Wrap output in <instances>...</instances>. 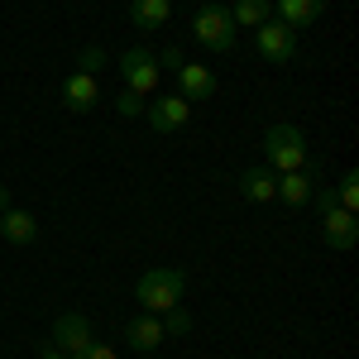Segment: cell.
Instances as JSON below:
<instances>
[{
    "mask_svg": "<svg viewBox=\"0 0 359 359\" xmlns=\"http://www.w3.org/2000/svg\"><path fill=\"white\" fill-rule=\"evenodd\" d=\"M158 62H163V67H172V72H177V67H182V62H187V57H182V48H177V43H172V48H163V53H158Z\"/></svg>",
    "mask_w": 359,
    "mask_h": 359,
    "instance_id": "cell-22",
    "label": "cell"
},
{
    "mask_svg": "<svg viewBox=\"0 0 359 359\" xmlns=\"http://www.w3.org/2000/svg\"><path fill=\"white\" fill-rule=\"evenodd\" d=\"M91 67H106V53L101 48H82V72H91Z\"/></svg>",
    "mask_w": 359,
    "mask_h": 359,
    "instance_id": "cell-23",
    "label": "cell"
},
{
    "mask_svg": "<svg viewBox=\"0 0 359 359\" xmlns=\"http://www.w3.org/2000/svg\"><path fill=\"white\" fill-rule=\"evenodd\" d=\"M120 77H125V91L154 96V86H158V77H163L158 53H149V48H125V53H120Z\"/></svg>",
    "mask_w": 359,
    "mask_h": 359,
    "instance_id": "cell-4",
    "label": "cell"
},
{
    "mask_svg": "<svg viewBox=\"0 0 359 359\" xmlns=\"http://www.w3.org/2000/svg\"><path fill=\"white\" fill-rule=\"evenodd\" d=\"M10 211V187H0V216Z\"/></svg>",
    "mask_w": 359,
    "mask_h": 359,
    "instance_id": "cell-25",
    "label": "cell"
},
{
    "mask_svg": "<svg viewBox=\"0 0 359 359\" xmlns=\"http://www.w3.org/2000/svg\"><path fill=\"white\" fill-rule=\"evenodd\" d=\"M240 196H245V201H254V206L278 201V172H273L269 163L245 168V172H240Z\"/></svg>",
    "mask_w": 359,
    "mask_h": 359,
    "instance_id": "cell-13",
    "label": "cell"
},
{
    "mask_svg": "<svg viewBox=\"0 0 359 359\" xmlns=\"http://www.w3.org/2000/svg\"><path fill=\"white\" fill-rule=\"evenodd\" d=\"M115 111L125 115V120H135V115L144 111V96H135V91H120V96H115Z\"/></svg>",
    "mask_w": 359,
    "mask_h": 359,
    "instance_id": "cell-20",
    "label": "cell"
},
{
    "mask_svg": "<svg viewBox=\"0 0 359 359\" xmlns=\"http://www.w3.org/2000/svg\"><path fill=\"white\" fill-rule=\"evenodd\" d=\"M177 96H182L187 106L211 101V96H216V72H211L206 62H182V67H177Z\"/></svg>",
    "mask_w": 359,
    "mask_h": 359,
    "instance_id": "cell-7",
    "label": "cell"
},
{
    "mask_svg": "<svg viewBox=\"0 0 359 359\" xmlns=\"http://www.w3.org/2000/svg\"><path fill=\"white\" fill-rule=\"evenodd\" d=\"M144 120H149L154 135H177V130L192 120V106H187L182 96H158V101L144 106Z\"/></svg>",
    "mask_w": 359,
    "mask_h": 359,
    "instance_id": "cell-6",
    "label": "cell"
},
{
    "mask_svg": "<svg viewBox=\"0 0 359 359\" xmlns=\"http://www.w3.org/2000/svg\"><path fill=\"white\" fill-rule=\"evenodd\" d=\"M125 340H130L135 350H158V345H163V316H154V311H139L135 321L125 326Z\"/></svg>",
    "mask_w": 359,
    "mask_h": 359,
    "instance_id": "cell-14",
    "label": "cell"
},
{
    "mask_svg": "<svg viewBox=\"0 0 359 359\" xmlns=\"http://www.w3.org/2000/svg\"><path fill=\"white\" fill-rule=\"evenodd\" d=\"M130 20L139 29H163L172 20V0H130Z\"/></svg>",
    "mask_w": 359,
    "mask_h": 359,
    "instance_id": "cell-16",
    "label": "cell"
},
{
    "mask_svg": "<svg viewBox=\"0 0 359 359\" xmlns=\"http://www.w3.org/2000/svg\"><path fill=\"white\" fill-rule=\"evenodd\" d=\"M187 331H192V311H182V302L163 311V335H187Z\"/></svg>",
    "mask_w": 359,
    "mask_h": 359,
    "instance_id": "cell-19",
    "label": "cell"
},
{
    "mask_svg": "<svg viewBox=\"0 0 359 359\" xmlns=\"http://www.w3.org/2000/svg\"><path fill=\"white\" fill-rule=\"evenodd\" d=\"M321 240L331 249H355L359 245V221L355 211H345V206H331V211H321Z\"/></svg>",
    "mask_w": 359,
    "mask_h": 359,
    "instance_id": "cell-9",
    "label": "cell"
},
{
    "mask_svg": "<svg viewBox=\"0 0 359 359\" xmlns=\"http://www.w3.org/2000/svg\"><path fill=\"white\" fill-rule=\"evenodd\" d=\"M182 292H187L182 269H149V273L139 278V287H135L139 306H144V311H154V316L172 311V306L182 302Z\"/></svg>",
    "mask_w": 359,
    "mask_h": 359,
    "instance_id": "cell-1",
    "label": "cell"
},
{
    "mask_svg": "<svg viewBox=\"0 0 359 359\" xmlns=\"http://www.w3.org/2000/svg\"><path fill=\"white\" fill-rule=\"evenodd\" d=\"M192 39L201 48H211V53H230L235 39H240V29H235V20H230L225 5L206 0V5H196V15H192Z\"/></svg>",
    "mask_w": 359,
    "mask_h": 359,
    "instance_id": "cell-2",
    "label": "cell"
},
{
    "mask_svg": "<svg viewBox=\"0 0 359 359\" xmlns=\"http://www.w3.org/2000/svg\"><path fill=\"white\" fill-rule=\"evenodd\" d=\"M316 182H321V163H316V158H306V168H297V172H278V201L306 206Z\"/></svg>",
    "mask_w": 359,
    "mask_h": 359,
    "instance_id": "cell-8",
    "label": "cell"
},
{
    "mask_svg": "<svg viewBox=\"0 0 359 359\" xmlns=\"http://www.w3.org/2000/svg\"><path fill=\"white\" fill-rule=\"evenodd\" d=\"M264 163L273 168V172H297V168H306V139L297 125H273V130H264Z\"/></svg>",
    "mask_w": 359,
    "mask_h": 359,
    "instance_id": "cell-3",
    "label": "cell"
},
{
    "mask_svg": "<svg viewBox=\"0 0 359 359\" xmlns=\"http://www.w3.org/2000/svg\"><path fill=\"white\" fill-rule=\"evenodd\" d=\"M326 10L331 0H273V20H283L287 29H311Z\"/></svg>",
    "mask_w": 359,
    "mask_h": 359,
    "instance_id": "cell-12",
    "label": "cell"
},
{
    "mask_svg": "<svg viewBox=\"0 0 359 359\" xmlns=\"http://www.w3.org/2000/svg\"><path fill=\"white\" fill-rule=\"evenodd\" d=\"M91 340H96V335H91V326H86V316H77V311H62V316L53 321V345L62 350V355L77 359Z\"/></svg>",
    "mask_w": 359,
    "mask_h": 359,
    "instance_id": "cell-11",
    "label": "cell"
},
{
    "mask_svg": "<svg viewBox=\"0 0 359 359\" xmlns=\"http://www.w3.org/2000/svg\"><path fill=\"white\" fill-rule=\"evenodd\" d=\"M331 192H335V206H345V211H359V172H345V177L335 182Z\"/></svg>",
    "mask_w": 359,
    "mask_h": 359,
    "instance_id": "cell-18",
    "label": "cell"
},
{
    "mask_svg": "<svg viewBox=\"0 0 359 359\" xmlns=\"http://www.w3.org/2000/svg\"><path fill=\"white\" fill-rule=\"evenodd\" d=\"M77 359H115V350H111V345H101V340H91Z\"/></svg>",
    "mask_w": 359,
    "mask_h": 359,
    "instance_id": "cell-21",
    "label": "cell"
},
{
    "mask_svg": "<svg viewBox=\"0 0 359 359\" xmlns=\"http://www.w3.org/2000/svg\"><path fill=\"white\" fill-rule=\"evenodd\" d=\"M254 43H259V57L273 62V67H287L297 57V29H287L283 20H269V25L254 29Z\"/></svg>",
    "mask_w": 359,
    "mask_h": 359,
    "instance_id": "cell-5",
    "label": "cell"
},
{
    "mask_svg": "<svg viewBox=\"0 0 359 359\" xmlns=\"http://www.w3.org/2000/svg\"><path fill=\"white\" fill-rule=\"evenodd\" d=\"M62 106L67 111H77V115H86V111H96L101 106V82L91 77V72H67V82H62Z\"/></svg>",
    "mask_w": 359,
    "mask_h": 359,
    "instance_id": "cell-10",
    "label": "cell"
},
{
    "mask_svg": "<svg viewBox=\"0 0 359 359\" xmlns=\"http://www.w3.org/2000/svg\"><path fill=\"white\" fill-rule=\"evenodd\" d=\"M230 10V20H235V29H259L273 20V5L269 0H235V5H225Z\"/></svg>",
    "mask_w": 359,
    "mask_h": 359,
    "instance_id": "cell-17",
    "label": "cell"
},
{
    "mask_svg": "<svg viewBox=\"0 0 359 359\" xmlns=\"http://www.w3.org/2000/svg\"><path fill=\"white\" fill-rule=\"evenodd\" d=\"M39 235V221L29 216V211H20V206H10L5 216H0V240H10V245H29Z\"/></svg>",
    "mask_w": 359,
    "mask_h": 359,
    "instance_id": "cell-15",
    "label": "cell"
},
{
    "mask_svg": "<svg viewBox=\"0 0 359 359\" xmlns=\"http://www.w3.org/2000/svg\"><path fill=\"white\" fill-rule=\"evenodd\" d=\"M39 359H72V355H62V350H57L53 340H48V345H43V350H39Z\"/></svg>",
    "mask_w": 359,
    "mask_h": 359,
    "instance_id": "cell-24",
    "label": "cell"
},
{
    "mask_svg": "<svg viewBox=\"0 0 359 359\" xmlns=\"http://www.w3.org/2000/svg\"><path fill=\"white\" fill-rule=\"evenodd\" d=\"M269 5H273V0H269Z\"/></svg>",
    "mask_w": 359,
    "mask_h": 359,
    "instance_id": "cell-26",
    "label": "cell"
}]
</instances>
